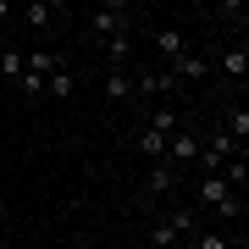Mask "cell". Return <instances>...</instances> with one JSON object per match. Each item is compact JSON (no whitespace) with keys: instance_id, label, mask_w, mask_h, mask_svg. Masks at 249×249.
Segmentation results:
<instances>
[{"instance_id":"15","label":"cell","mask_w":249,"mask_h":249,"mask_svg":"<svg viewBox=\"0 0 249 249\" xmlns=\"http://www.w3.org/2000/svg\"><path fill=\"white\" fill-rule=\"evenodd\" d=\"M222 133H227L232 144H244V139H249V111H244V106H232V111H227V122H222Z\"/></svg>"},{"instance_id":"5","label":"cell","mask_w":249,"mask_h":249,"mask_svg":"<svg viewBox=\"0 0 249 249\" xmlns=\"http://www.w3.org/2000/svg\"><path fill=\"white\" fill-rule=\"evenodd\" d=\"M55 17H67V6H45V0H34V6H22V22L34 28V34H50Z\"/></svg>"},{"instance_id":"27","label":"cell","mask_w":249,"mask_h":249,"mask_svg":"<svg viewBox=\"0 0 249 249\" xmlns=\"http://www.w3.org/2000/svg\"><path fill=\"white\" fill-rule=\"evenodd\" d=\"M0 116H6V100H0Z\"/></svg>"},{"instance_id":"2","label":"cell","mask_w":249,"mask_h":249,"mask_svg":"<svg viewBox=\"0 0 249 249\" xmlns=\"http://www.w3.org/2000/svg\"><path fill=\"white\" fill-rule=\"evenodd\" d=\"M150 50H155L166 67H178L183 55H188V39H183V28H178V22H160L155 34H150Z\"/></svg>"},{"instance_id":"6","label":"cell","mask_w":249,"mask_h":249,"mask_svg":"<svg viewBox=\"0 0 249 249\" xmlns=\"http://www.w3.org/2000/svg\"><path fill=\"white\" fill-rule=\"evenodd\" d=\"M144 127H150V133H160V139H172V133H178V127H188V122H183L178 106H150V122H144Z\"/></svg>"},{"instance_id":"23","label":"cell","mask_w":249,"mask_h":249,"mask_svg":"<svg viewBox=\"0 0 249 249\" xmlns=\"http://www.w3.org/2000/svg\"><path fill=\"white\" fill-rule=\"evenodd\" d=\"M17 83H22V94H45V78H34V72H22Z\"/></svg>"},{"instance_id":"3","label":"cell","mask_w":249,"mask_h":249,"mask_svg":"<svg viewBox=\"0 0 249 249\" xmlns=\"http://www.w3.org/2000/svg\"><path fill=\"white\" fill-rule=\"evenodd\" d=\"M178 89H183V83L172 78L166 67H144L139 78H133V94H144V100H166V94H178Z\"/></svg>"},{"instance_id":"13","label":"cell","mask_w":249,"mask_h":249,"mask_svg":"<svg viewBox=\"0 0 249 249\" xmlns=\"http://www.w3.org/2000/svg\"><path fill=\"white\" fill-rule=\"evenodd\" d=\"M166 72H172V78H178V83H199V78H205V72H211V61H199V55H194V50H188V55H183V61H178V67H166Z\"/></svg>"},{"instance_id":"18","label":"cell","mask_w":249,"mask_h":249,"mask_svg":"<svg viewBox=\"0 0 249 249\" xmlns=\"http://www.w3.org/2000/svg\"><path fill=\"white\" fill-rule=\"evenodd\" d=\"M178 244V232H172V222L160 216V222H150V249H172Z\"/></svg>"},{"instance_id":"22","label":"cell","mask_w":249,"mask_h":249,"mask_svg":"<svg viewBox=\"0 0 249 249\" xmlns=\"http://www.w3.org/2000/svg\"><path fill=\"white\" fill-rule=\"evenodd\" d=\"M216 17H222V22H238V34H244V6H238V0H227V6H216Z\"/></svg>"},{"instance_id":"17","label":"cell","mask_w":249,"mask_h":249,"mask_svg":"<svg viewBox=\"0 0 249 249\" xmlns=\"http://www.w3.org/2000/svg\"><path fill=\"white\" fill-rule=\"evenodd\" d=\"M133 94V78L127 72H106V100H127Z\"/></svg>"},{"instance_id":"16","label":"cell","mask_w":249,"mask_h":249,"mask_svg":"<svg viewBox=\"0 0 249 249\" xmlns=\"http://www.w3.org/2000/svg\"><path fill=\"white\" fill-rule=\"evenodd\" d=\"M139 150H144V160H150V166H155V160H166V139L144 127V133H139Z\"/></svg>"},{"instance_id":"8","label":"cell","mask_w":249,"mask_h":249,"mask_svg":"<svg viewBox=\"0 0 249 249\" xmlns=\"http://www.w3.org/2000/svg\"><path fill=\"white\" fill-rule=\"evenodd\" d=\"M216 178H222V183L232 188V194H244V183H249V155H244V150H238V155H227Z\"/></svg>"},{"instance_id":"10","label":"cell","mask_w":249,"mask_h":249,"mask_svg":"<svg viewBox=\"0 0 249 249\" xmlns=\"http://www.w3.org/2000/svg\"><path fill=\"white\" fill-rule=\"evenodd\" d=\"M144 188H150V194H155V199H166V194H172V188H178V172H172V166H166V160H155V166H150V178H144Z\"/></svg>"},{"instance_id":"12","label":"cell","mask_w":249,"mask_h":249,"mask_svg":"<svg viewBox=\"0 0 249 249\" xmlns=\"http://www.w3.org/2000/svg\"><path fill=\"white\" fill-rule=\"evenodd\" d=\"M216 72H227L232 83H244V72H249V50H244V45H232V50H222V61H216Z\"/></svg>"},{"instance_id":"25","label":"cell","mask_w":249,"mask_h":249,"mask_svg":"<svg viewBox=\"0 0 249 249\" xmlns=\"http://www.w3.org/2000/svg\"><path fill=\"white\" fill-rule=\"evenodd\" d=\"M0 17H11V0H0Z\"/></svg>"},{"instance_id":"1","label":"cell","mask_w":249,"mask_h":249,"mask_svg":"<svg viewBox=\"0 0 249 249\" xmlns=\"http://www.w3.org/2000/svg\"><path fill=\"white\" fill-rule=\"evenodd\" d=\"M89 34L106 45V39H116V34H133V6H122V0H111V6H100L94 17H89Z\"/></svg>"},{"instance_id":"21","label":"cell","mask_w":249,"mask_h":249,"mask_svg":"<svg viewBox=\"0 0 249 249\" xmlns=\"http://www.w3.org/2000/svg\"><path fill=\"white\" fill-rule=\"evenodd\" d=\"M194 249H232L227 232H194Z\"/></svg>"},{"instance_id":"24","label":"cell","mask_w":249,"mask_h":249,"mask_svg":"<svg viewBox=\"0 0 249 249\" xmlns=\"http://www.w3.org/2000/svg\"><path fill=\"white\" fill-rule=\"evenodd\" d=\"M0 249H11V232H6V227H0Z\"/></svg>"},{"instance_id":"11","label":"cell","mask_w":249,"mask_h":249,"mask_svg":"<svg viewBox=\"0 0 249 249\" xmlns=\"http://www.w3.org/2000/svg\"><path fill=\"white\" fill-rule=\"evenodd\" d=\"M45 94H55V100H72V94H78V78H72V67H67V61L45 78Z\"/></svg>"},{"instance_id":"4","label":"cell","mask_w":249,"mask_h":249,"mask_svg":"<svg viewBox=\"0 0 249 249\" xmlns=\"http://www.w3.org/2000/svg\"><path fill=\"white\" fill-rule=\"evenodd\" d=\"M199 160V139H194V127H178V133L166 139V166L178 172V166H194Z\"/></svg>"},{"instance_id":"19","label":"cell","mask_w":249,"mask_h":249,"mask_svg":"<svg viewBox=\"0 0 249 249\" xmlns=\"http://www.w3.org/2000/svg\"><path fill=\"white\" fill-rule=\"evenodd\" d=\"M0 78H11V83L22 78V50H17V45H11V50H0Z\"/></svg>"},{"instance_id":"14","label":"cell","mask_w":249,"mask_h":249,"mask_svg":"<svg viewBox=\"0 0 249 249\" xmlns=\"http://www.w3.org/2000/svg\"><path fill=\"white\" fill-rule=\"evenodd\" d=\"M166 222H172V232H178V238H183V232H199V205H172Z\"/></svg>"},{"instance_id":"20","label":"cell","mask_w":249,"mask_h":249,"mask_svg":"<svg viewBox=\"0 0 249 249\" xmlns=\"http://www.w3.org/2000/svg\"><path fill=\"white\" fill-rule=\"evenodd\" d=\"M216 216H222L227 227H232V222H244V194H232V199H222V205H216Z\"/></svg>"},{"instance_id":"7","label":"cell","mask_w":249,"mask_h":249,"mask_svg":"<svg viewBox=\"0 0 249 249\" xmlns=\"http://www.w3.org/2000/svg\"><path fill=\"white\" fill-rule=\"evenodd\" d=\"M55 67H61V55H55L50 45H39V50H22V72H34V78H50Z\"/></svg>"},{"instance_id":"26","label":"cell","mask_w":249,"mask_h":249,"mask_svg":"<svg viewBox=\"0 0 249 249\" xmlns=\"http://www.w3.org/2000/svg\"><path fill=\"white\" fill-rule=\"evenodd\" d=\"M0 227H6V199H0Z\"/></svg>"},{"instance_id":"9","label":"cell","mask_w":249,"mask_h":249,"mask_svg":"<svg viewBox=\"0 0 249 249\" xmlns=\"http://www.w3.org/2000/svg\"><path fill=\"white\" fill-rule=\"evenodd\" d=\"M222 199H232V188L222 178H199V188H194V205H199V211H216Z\"/></svg>"}]
</instances>
